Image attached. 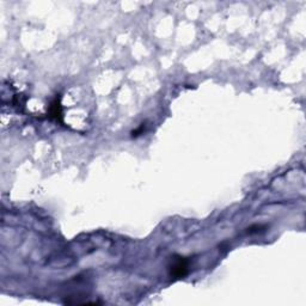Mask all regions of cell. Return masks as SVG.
<instances>
[{
	"label": "cell",
	"instance_id": "cell-1",
	"mask_svg": "<svg viewBox=\"0 0 306 306\" xmlns=\"http://www.w3.org/2000/svg\"><path fill=\"white\" fill-rule=\"evenodd\" d=\"M188 260L182 256H176L172 258L171 265L169 266L170 275L175 279H181L188 271Z\"/></svg>",
	"mask_w": 306,
	"mask_h": 306
},
{
	"label": "cell",
	"instance_id": "cell-2",
	"mask_svg": "<svg viewBox=\"0 0 306 306\" xmlns=\"http://www.w3.org/2000/svg\"><path fill=\"white\" fill-rule=\"evenodd\" d=\"M49 117L53 120H55L57 122L62 121V107L60 98H55L52 102L51 107H49Z\"/></svg>",
	"mask_w": 306,
	"mask_h": 306
}]
</instances>
